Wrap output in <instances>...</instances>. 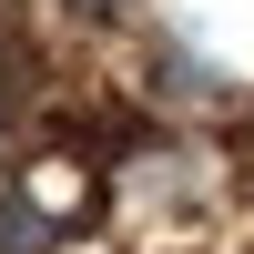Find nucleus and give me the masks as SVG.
Segmentation results:
<instances>
[{"instance_id":"f257e3e1","label":"nucleus","mask_w":254,"mask_h":254,"mask_svg":"<svg viewBox=\"0 0 254 254\" xmlns=\"http://www.w3.org/2000/svg\"><path fill=\"white\" fill-rule=\"evenodd\" d=\"M61 244V224L41 214V203H20L10 183H0V254H51Z\"/></svg>"},{"instance_id":"f03ea898","label":"nucleus","mask_w":254,"mask_h":254,"mask_svg":"<svg viewBox=\"0 0 254 254\" xmlns=\"http://www.w3.org/2000/svg\"><path fill=\"white\" fill-rule=\"evenodd\" d=\"M31 92H41V61H31V41H10V31H0V132L31 112Z\"/></svg>"},{"instance_id":"7ed1b4c3","label":"nucleus","mask_w":254,"mask_h":254,"mask_svg":"<svg viewBox=\"0 0 254 254\" xmlns=\"http://www.w3.org/2000/svg\"><path fill=\"white\" fill-rule=\"evenodd\" d=\"M163 92H224V71H214V61H193V51H163Z\"/></svg>"},{"instance_id":"20e7f679","label":"nucleus","mask_w":254,"mask_h":254,"mask_svg":"<svg viewBox=\"0 0 254 254\" xmlns=\"http://www.w3.org/2000/svg\"><path fill=\"white\" fill-rule=\"evenodd\" d=\"M61 10H81V20H112V10H132V0H61Z\"/></svg>"}]
</instances>
